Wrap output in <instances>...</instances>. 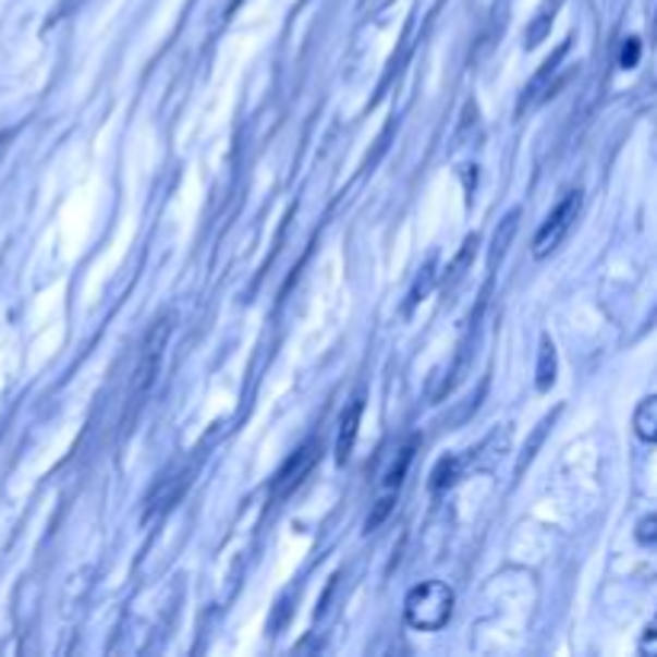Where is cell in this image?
Segmentation results:
<instances>
[{"mask_svg": "<svg viewBox=\"0 0 657 657\" xmlns=\"http://www.w3.org/2000/svg\"><path fill=\"white\" fill-rule=\"evenodd\" d=\"M455 594L442 581H424L417 584L404 600V622L417 632H437L452 619Z\"/></svg>", "mask_w": 657, "mask_h": 657, "instance_id": "obj_1", "label": "cell"}, {"mask_svg": "<svg viewBox=\"0 0 657 657\" xmlns=\"http://www.w3.org/2000/svg\"><path fill=\"white\" fill-rule=\"evenodd\" d=\"M581 206H584V199H581L577 190H571L568 196H561V203L548 212V219L543 221V228L533 238V257L536 260H546V257H551L561 247V241L568 238V231L574 228V221L581 216Z\"/></svg>", "mask_w": 657, "mask_h": 657, "instance_id": "obj_2", "label": "cell"}, {"mask_svg": "<svg viewBox=\"0 0 657 657\" xmlns=\"http://www.w3.org/2000/svg\"><path fill=\"white\" fill-rule=\"evenodd\" d=\"M167 337H170V318L165 315L158 325H151V330H148L145 346H142V356H138V366H135V379H132V404H138V407H142V401L148 398L151 385H155V379H158Z\"/></svg>", "mask_w": 657, "mask_h": 657, "instance_id": "obj_3", "label": "cell"}, {"mask_svg": "<svg viewBox=\"0 0 657 657\" xmlns=\"http://www.w3.org/2000/svg\"><path fill=\"white\" fill-rule=\"evenodd\" d=\"M318 459H321V442L318 439H312V442H305V446H299L285 462H282V469L276 472V482H273V497L276 500H285L289 494L295 491L312 472H315V465H318Z\"/></svg>", "mask_w": 657, "mask_h": 657, "instance_id": "obj_4", "label": "cell"}, {"mask_svg": "<svg viewBox=\"0 0 657 657\" xmlns=\"http://www.w3.org/2000/svg\"><path fill=\"white\" fill-rule=\"evenodd\" d=\"M360 417H363V401L356 398V401L343 411V417H340V434H337V462H340V465L350 459V452H353V446H356Z\"/></svg>", "mask_w": 657, "mask_h": 657, "instance_id": "obj_5", "label": "cell"}, {"mask_svg": "<svg viewBox=\"0 0 657 657\" xmlns=\"http://www.w3.org/2000/svg\"><path fill=\"white\" fill-rule=\"evenodd\" d=\"M632 427H635L638 439H645V442H657V394L645 398V401L635 407Z\"/></svg>", "mask_w": 657, "mask_h": 657, "instance_id": "obj_6", "label": "cell"}, {"mask_svg": "<svg viewBox=\"0 0 657 657\" xmlns=\"http://www.w3.org/2000/svg\"><path fill=\"white\" fill-rule=\"evenodd\" d=\"M414 452H417V439H411L407 446H401V449H398L394 465L385 472V491L398 494L401 482H404V475H407V469H411V462H414Z\"/></svg>", "mask_w": 657, "mask_h": 657, "instance_id": "obj_7", "label": "cell"}, {"mask_svg": "<svg viewBox=\"0 0 657 657\" xmlns=\"http://www.w3.org/2000/svg\"><path fill=\"white\" fill-rule=\"evenodd\" d=\"M564 52H568V46H561V49H558V52H555V56L548 58L546 64L539 68V74H536V77H533V84L526 87V104H530V100H536V104H539V100H546L548 97L546 90L551 87V74H555V68L561 64Z\"/></svg>", "mask_w": 657, "mask_h": 657, "instance_id": "obj_8", "label": "cell"}, {"mask_svg": "<svg viewBox=\"0 0 657 657\" xmlns=\"http://www.w3.org/2000/svg\"><path fill=\"white\" fill-rule=\"evenodd\" d=\"M462 459L459 455H446L442 462H439L437 469H434V478H430V491H446V488H452L459 478H462Z\"/></svg>", "mask_w": 657, "mask_h": 657, "instance_id": "obj_9", "label": "cell"}, {"mask_svg": "<svg viewBox=\"0 0 657 657\" xmlns=\"http://www.w3.org/2000/svg\"><path fill=\"white\" fill-rule=\"evenodd\" d=\"M539 388L548 391L551 382H555V350H551V340H543V350H539Z\"/></svg>", "mask_w": 657, "mask_h": 657, "instance_id": "obj_10", "label": "cell"}, {"mask_svg": "<svg viewBox=\"0 0 657 657\" xmlns=\"http://www.w3.org/2000/svg\"><path fill=\"white\" fill-rule=\"evenodd\" d=\"M516 219H520V212H510L503 224H500V231H497V238H494V264L500 260V254H503V244L507 241H513V231H516Z\"/></svg>", "mask_w": 657, "mask_h": 657, "instance_id": "obj_11", "label": "cell"}, {"mask_svg": "<svg viewBox=\"0 0 657 657\" xmlns=\"http://www.w3.org/2000/svg\"><path fill=\"white\" fill-rule=\"evenodd\" d=\"M434 273H437V267H434V264H427V267L421 270V282H417V289L411 292V302L404 305V315H407V312H414V305H417V302H421V299L427 295V289H430V279H434Z\"/></svg>", "mask_w": 657, "mask_h": 657, "instance_id": "obj_12", "label": "cell"}, {"mask_svg": "<svg viewBox=\"0 0 657 657\" xmlns=\"http://www.w3.org/2000/svg\"><path fill=\"white\" fill-rule=\"evenodd\" d=\"M635 539L642 546H657V516H645L635 530Z\"/></svg>", "mask_w": 657, "mask_h": 657, "instance_id": "obj_13", "label": "cell"}, {"mask_svg": "<svg viewBox=\"0 0 657 657\" xmlns=\"http://www.w3.org/2000/svg\"><path fill=\"white\" fill-rule=\"evenodd\" d=\"M638 652L648 657H657V616L648 622V629L642 632V642H638Z\"/></svg>", "mask_w": 657, "mask_h": 657, "instance_id": "obj_14", "label": "cell"}, {"mask_svg": "<svg viewBox=\"0 0 657 657\" xmlns=\"http://www.w3.org/2000/svg\"><path fill=\"white\" fill-rule=\"evenodd\" d=\"M638 58H642V42L638 39H625L622 56H619V68H635Z\"/></svg>", "mask_w": 657, "mask_h": 657, "instance_id": "obj_15", "label": "cell"}, {"mask_svg": "<svg viewBox=\"0 0 657 657\" xmlns=\"http://www.w3.org/2000/svg\"><path fill=\"white\" fill-rule=\"evenodd\" d=\"M475 244H478V241H475V238H469V244H465V254H462V260H455V264H452V270H449V282H452V279H462L465 267H469V260L475 257Z\"/></svg>", "mask_w": 657, "mask_h": 657, "instance_id": "obj_16", "label": "cell"}]
</instances>
